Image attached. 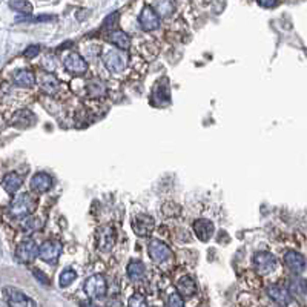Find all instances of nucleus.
<instances>
[{
    "label": "nucleus",
    "mask_w": 307,
    "mask_h": 307,
    "mask_svg": "<svg viewBox=\"0 0 307 307\" xmlns=\"http://www.w3.org/2000/svg\"><path fill=\"white\" fill-rule=\"evenodd\" d=\"M5 293H7V302L10 307H37L33 298H30L28 295H25L23 292L14 287H7Z\"/></svg>",
    "instance_id": "11"
},
{
    "label": "nucleus",
    "mask_w": 307,
    "mask_h": 307,
    "mask_svg": "<svg viewBox=\"0 0 307 307\" xmlns=\"http://www.w3.org/2000/svg\"><path fill=\"white\" fill-rule=\"evenodd\" d=\"M13 82L19 88H34L37 83V79L31 69H17L13 74Z\"/></svg>",
    "instance_id": "18"
},
{
    "label": "nucleus",
    "mask_w": 307,
    "mask_h": 307,
    "mask_svg": "<svg viewBox=\"0 0 307 307\" xmlns=\"http://www.w3.org/2000/svg\"><path fill=\"white\" fill-rule=\"evenodd\" d=\"M36 207H37V200L34 198V195H31L28 192H22V194L16 195L13 198V201L10 203L8 214L11 218L22 220V218L34 214Z\"/></svg>",
    "instance_id": "1"
},
{
    "label": "nucleus",
    "mask_w": 307,
    "mask_h": 307,
    "mask_svg": "<svg viewBox=\"0 0 307 307\" xmlns=\"http://www.w3.org/2000/svg\"><path fill=\"white\" fill-rule=\"evenodd\" d=\"M63 246L59 240H50L45 241L40 247H39V258L45 263H56L59 259V256L62 255Z\"/></svg>",
    "instance_id": "7"
},
{
    "label": "nucleus",
    "mask_w": 307,
    "mask_h": 307,
    "mask_svg": "<svg viewBox=\"0 0 307 307\" xmlns=\"http://www.w3.org/2000/svg\"><path fill=\"white\" fill-rule=\"evenodd\" d=\"M96 243L102 252H109L115 244V230L112 226L105 224L97 229L96 232Z\"/></svg>",
    "instance_id": "9"
},
{
    "label": "nucleus",
    "mask_w": 307,
    "mask_h": 307,
    "mask_svg": "<svg viewBox=\"0 0 307 307\" xmlns=\"http://www.w3.org/2000/svg\"><path fill=\"white\" fill-rule=\"evenodd\" d=\"M192 229H194V233L197 235V238L200 241H209L210 237L215 232L214 223L210 220H207V218H197L192 223Z\"/></svg>",
    "instance_id": "15"
},
{
    "label": "nucleus",
    "mask_w": 307,
    "mask_h": 307,
    "mask_svg": "<svg viewBox=\"0 0 307 307\" xmlns=\"http://www.w3.org/2000/svg\"><path fill=\"white\" fill-rule=\"evenodd\" d=\"M108 42L122 51H128L131 48V37L122 30H114V31L108 33Z\"/></svg>",
    "instance_id": "20"
},
{
    "label": "nucleus",
    "mask_w": 307,
    "mask_h": 307,
    "mask_svg": "<svg viewBox=\"0 0 307 307\" xmlns=\"http://www.w3.org/2000/svg\"><path fill=\"white\" fill-rule=\"evenodd\" d=\"M119 17H120V13H112L109 14L106 19H105V23H103V30H108V33L117 30V25H119Z\"/></svg>",
    "instance_id": "32"
},
{
    "label": "nucleus",
    "mask_w": 307,
    "mask_h": 307,
    "mask_svg": "<svg viewBox=\"0 0 307 307\" xmlns=\"http://www.w3.org/2000/svg\"><path fill=\"white\" fill-rule=\"evenodd\" d=\"M161 212L169 218H175L181 214V206L177 203H164L161 207Z\"/></svg>",
    "instance_id": "30"
},
{
    "label": "nucleus",
    "mask_w": 307,
    "mask_h": 307,
    "mask_svg": "<svg viewBox=\"0 0 307 307\" xmlns=\"http://www.w3.org/2000/svg\"><path fill=\"white\" fill-rule=\"evenodd\" d=\"M39 86L42 89V92H45L46 96H57L60 91V80L48 71H43L39 77Z\"/></svg>",
    "instance_id": "14"
},
{
    "label": "nucleus",
    "mask_w": 307,
    "mask_h": 307,
    "mask_svg": "<svg viewBox=\"0 0 307 307\" xmlns=\"http://www.w3.org/2000/svg\"><path fill=\"white\" fill-rule=\"evenodd\" d=\"M287 290L290 292V295H295V296H304V295L307 293V281H305L304 278L295 276V278L289 279Z\"/></svg>",
    "instance_id": "26"
},
{
    "label": "nucleus",
    "mask_w": 307,
    "mask_h": 307,
    "mask_svg": "<svg viewBox=\"0 0 307 307\" xmlns=\"http://www.w3.org/2000/svg\"><path fill=\"white\" fill-rule=\"evenodd\" d=\"M63 66L66 68V71L69 74L77 76V77L86 76L88 71H89L88 62L83 59V56H80L79 53H74V51L65 54V57H63Z\"/></svg>",
    "instance_id": "3"
},
{
    "label": "nucleus",
    "mask_w": 307,
    "mask_h": 307,
    "mask_svg": "<svg viewBox=\"0 0 307 307\" xmlns=\"http://www.w3.org/2000/svg\"><path fill=\"white\" fill-rule=\"evenodd\" d=\"M177 292L181 295V296H186V298H191L197 293V284L194 281L192 276H181L178 281H177Z\"/></svg>",
    "instance_id": "22"
},
{
    "label": "nucleus",
    "mask_w": 307,
    "mask_h": 307,
    "mask_svg": "<svg viewBox=\"0 0 307 307\" xmlns=\"http://www.w3.org/2000/svg\"><path fill=\"white\" fill-rule=\"evenodd\" d=\"M148 253H149L151 259H152L155 264H158V266L168 263V261L172 259V256H174L171 247H169L166 243L160 241V240H152V241L148 244Z\"/></svg>",
    "instance_id": "5"
},
{
    "label": "nucleus",
    "mask_w": 307,
    "mask_h": 307,
    "mask_svg": "<svg viewBox=\"0 0 307 307\" xmlns=\"http://www.w3.org/2000/svg\"><path fill=\"white\" fill-rule=\"evenodd\" d=\"M282 259H284V264L287 266V269L295 275H299L305 270V266H307L305 258L296 250H287L284 253Z\"/></svg>",
    "instance_id": "13"
},
{
    "label": "nucleus",
    "mask_w": 307,
    "mask_h": 307,
    "mask_svg": "<svg viewBox=\"0 0 307 307\" xmlns=\"http://www.w3.org/2000/svg\"><path fill=\"white\" fill-rule=\"evenodd\" d=\"M160 19H161V17L157 14V11H155L152 7L146 5V7L141 10L140 16H138V23H140V28H141L143 31L152 33V31H155V30L160 28Z\"/></svg>",
    "instance_id": "8"
},
{
    "label": "nucleus",
    "mask_w": 307,
    "mask_h": 307,
    "mask_svg": "<svg viewBox=\"0 0 307 307\" xmlns=\"http://www.w3.org/2000/svg\"><path fill=\"white\" fill-rule=\"evenodd\" d=\"M39 256V246L34 240H25L22 241L16 249V258L20 263H33Z\"/></svg>",
    "instance_id": "10"
},
{
    "label": "nucleus",
    "mask_w": 307,
    "mask_h": 307,
    "mask_svg": "<svg viewBox=\"0 0 307 307\" xmlns=\"http://www.w3.org/2000/svg\"><path fill=\"white\" fill-rule=\"evenodd\" d=\"M154 10L160 17H169L175 11V0H157Z\"/></svg>",
    "instance_id": "27"
},
{
    "label": "nucleus",
    "mask_w": 307,
    "mask_h": 307,
    "mask_svg": "<svg viewBox=\"0 0 307 307\" xmlns=\"http://www.w3.org/2000/svg\"><path fill=\"white\" fill-rule=\"evenodd\" d=\"M267 295H269V298H270L273 302H276V304L281 305V307L290 304V301H292V295H290V292L287 290V287L279 286V284H270V286L267 287Z\"/></svg>",
    "instance_id": "16"
},
{
    "label": "nucleus",
    "mask_w": 307,
    "mask_h": 307,
    "mask_svg": "<svg viewBox=\"0 0 307 307\" xmlns=\"http://www.w3.org/2000/svg\"><path fill=\"white\" fill-rule=\"evenodd\" d=\"M10 123L14 128L25 129V128H30V126H33L36 123V115L30 109H19L17 112H14V115L11 117Z\"/></svg>",
    "instance_id": "19"
},
{
    "label": "nucleus",
    "mask_w": 307,
    "mask_h": 307,
    "mask_svg": "<svg viewBox=\"0 0 307 307\" xmlns=\"http://www.w3.org/2000/svg\"><path fill=\"white\" fill-rule=\"evenodd\" d=\"M53 184H54V180L46 172H37L31 177V189L36 194H45V192L51 191Z\"/></svg>",
    "instance_id": "17"
},
{
    "label": "nucleus",
    "mask_w": 307,
    "mask_h": 307,
    "mask_svg": "<svg viewBox=\"0 0 307 307\" xmlns=\"http://www.w3.org/2000/svg\"><path fill=\"white\" fill-rule=\"evenodd\" d=\"M54 16H37V17H19L17 22H31V23H39V22H48L54 20Z\"/></svg>",
    "instance_id": "34"
},
{
    "label": "nucleus",
    "mask_w": 307,
    "mask_h": 307,
    "mask_svg": "<svg viewBox=\"0 0 307 307\" xmlns=\"http://www.w3.org/2000/svg\"><path fill=\"white\" fill-rule=\"evenodd\" d=\"M256 2L263 8H273L278 4V0H256Z\"/></svg>",
    "instance_id": "37"
},
{
    "label": "nucleus",
    "mask_w": 307,
    "mask_h": 307,
    "mask_svg": "<svg viewBox=\"0 0 307 307\" xmlns=\"http://www.w3.org/2000/svg\"><path fill=\"white\" fill-rule=\"evenodd\" d=\"M40 54V46L39 45H30L25 51H23V57L25 59H34Z\"/></svg>",
    "instance_id": "35"
},
{
    "label": "nucleus",
    "mask_w": 307,
    "mask_h": 307,
    "mask_svg": "<svg viewBox=\"0 0 307 307\" xmlns=\"http://www.w3.org/2000/svg\"><path fill=\"white\" fill-rule=\"evenodd\" d=\"M33 275L39 279V282L45 284V286H50V278L40 270V269H33Z\"/></svg>",
    "instance_id": "36"
},
{
    "label": "nucleus",
    "mask_w": 307,
    "mask_h": 307,
    "mask_svg": "<svg viewBox=\"0 0 307 307\" xmlns=\"http://www.w3.org/2000/svg\"><path fill=\"white\" fill-rule=\"evenodd\" d=\"M164 307H184V301L180 293H171L166 299Z\"/></svg>",
    "instance_id": "33"
},
{
    "label": "nucleus",
    "mask_w": 307,
    "mask_h": 307,
    "mask_svg": "<svg viewBox=\"0 0 307 307\" xmlns=\"http://www.w3.org/2000/svg\"><path fill=\"white\" fill-rule=\"evenodd\" d=\"M103 65L112 74H120L128 66V57L122 50H111L103 54Z\"/></svg>",
    "instance_id": "2"
},
{
    "label": "nucleus",
    "mask_w": 307,
    "mask_h": 307,
    "mask_svg": "<svg viewBox=\"0 0 307 307\" xmlns=\"http://www.w3.org/2000/svg\"><path fill=\"white\" fill-rule=\"evenodd\" d=\"M126 273L131 281H141L146 273V266L140 259H132L126 267Z\"/></svg>",
    "instance_id": "23"
},
{
    "label": "nucleus",
    "mask_w": 307,
    "mask_h": 307,
    "mask_svg": "<svg viewBox=\"0 0 307 307\" xmlns=\"http://www.w3.org/2000/svg\"><path fill=\"white\" fill-rule=\"evenodd\" d=\"M10 8L16 13L23 14V16H28V14L33 13V5L28 2V0H11Z\"/></svg>",
    "instance_id": "28"
},
{
    "label": "nucleus",
    "mask_w": 307,
    "mask_h": 307,
    "mask_svg": "<svg viewBox=\"0 0 307 307\" xmlns=\"http://www.w3.org/2000/svg\"><path fill=\"white\" fill-rule=\"evenodd\" d=\"M82 307H97V305H94L91 302H82Z\"/></svg>",
    "instance_id": "38"
},
{
    "label": "nucleus",
    "mask_w": 307,
    "mask_h": 307,
    "mask_svg": "<svg viewBox=\"0 0 307 307\" xmlns=\"http://www.w3.org/2000/svg\"><path fill=\"white\" fill-rule=\"evenodd\" d=\"M22 184H23V177L17 172H8L2 180V186L10 195H14L22 187Z\"/></svg>",
    "instance_id": "21"
},
{
    "label": "nucleus",
    "mask_w": 307,
    "mask_h": 307,
    "mask_svg": "<svg viewBox=\"0 0 307 307\" xmlns=\"http://www.w3.org/2000/svg\"><path fill=\"white\" fill-rule=\"evenodd\" d=\"M128 307H149V304H148V299L145 295L134 293L128 301Z\"/></svg>",
    "instance_id": "31"
},
{
    "label": "nucleus",
    "mask_w": 307,
    "mask_h": 307,
    "mask_svg": "<svg viewBox=\"0 0 307 307\" xmlns=\"http://www.w3.org/2000/svg\"><path fill=\"white\" fill-rule=\"evenodd\" d=\"M253 267L261 275H269L276 267V258L270 252H256L252 258Z\"/></svg>",
    "instance_id": "6"
},
{
    "label": "nucleus",
    "mask_w": 307,
    "mask_h": 307,
    "mask_svg": "<svg viewBox=\"0 0 307 307\" xmlns=\"http://www.w3.org/2000/svg\"><path fill=\"white\" fill-rule=\"evenodd\" d=\"M132 229L138 237H149L155 230V220L151 215H137L132 220Z\"/></svg>",
    "instance_id": "12"
},
{
    "label": "nucleus",
    "mask_w": 307,
    "mask_h": 307,
    "mask_svg": "<svg viewBox=\"0 0 307 307\" xmlns=\"http://www.w3.org/2000/svg\"><path fill=\"white\" fill-rule=\"evenodd\" d=\"M83 290L85 293L96 299V298H103L106 295V290H108V284H106V278L102 275V273H96L92 276H89L85 284H83Z\"/></svg>",
    "instance_id": "4"
},
{
    "label": "nucleus",
    "mask_w": 307,
    "mask_h": 307,
    "mask_svg": "<svg viewBox=\"0 0 307 307\" xmlns=\"http://www.w3.org/2000/svg\"><path fill=\"white\" fill-rule=\"evenodd\" d=\"M76 279H77V272H76L74 269H65V270L60 273L59 284H60V287H68V286H71Z\"/></svg>",
    "instance_id": "29"
},
{
    "label": "nucleus",
    "mask_w": 307,
    "mask_h": 307,
    "mask_svg": "<svg viewBox=\"0 0 307 307\" xmlns=\"http://www.w3.org/2000/svg\"><path fill=\"white\" fill-rule=\"evenodd\" d=\"M86 94L92 99H102L108 94V88L103 82H99V80H89L86 83Z\"/></svg>",
    "instance_id": "25"
},
{
    "label": "nucleus",
    "mask_w": 307,
    "mask_h": 307,
    "mask_svg": "<svg viewBox=\"0 0 307 307\" xmlns=\"http://www.w3.org/2000/svg\"><path fill=\"white\" fill-rule=\"evenodd\" d=\"M20 227L25 233H33V232H37L43 227V220L40 217H36V215L31 214V215L22 218Z\"/></svg>",
    "instance_id": "24"
}]
</instances>
